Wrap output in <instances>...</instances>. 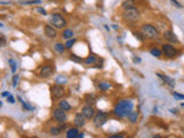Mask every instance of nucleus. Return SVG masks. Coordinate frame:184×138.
Segmentation results:
<instances>
[{
  "instance_id": "f257e3e1",
  "label": "nucleus",
  "mask_w": 184,
  "mask_h": 138,
  "mask_svg": "<svg viewBox=\"0 0 184 138\" xmlns=\"http://www.w3.org/2000/svg\"><path fill=\"white\" fill-rule=\"evenodd\" d=\"M134 109V102L129 99H124V100H121L116 104V106L114 107V115L116 117H126L128 116Z\"/></svg>"
},
{
  "instance_id": "f03ea898",
  "label": "nucleus",
  "mask_w": 184,
  "mask_h": 138,
  "mask_svg": "<svg viewBox=\"0 0 184 138\" xmlns=\"http://www.w3.org/2000/svg\"><path fill=\"white\" fill-rule=\"evenodd\" d=\"M142 36L144 37V39H156L159 37V30L153 27L152 24H144L142 25L140 28V31Z\"/></svg>"
},
{
  "instance_id": "7ed1b4c3",
  "label": "nucleus",
  "mask_w": 184,
  "mask_h": 138,
  "mask_svg": "<svg viewBox=\"0 0 184 138\" xmlns=\"http://www.w3.org/2000/svg\"><path fill=\"white\" fill-rule=\"evenodd\" d=\"M139 11L136 8V7H132V8H127L124 12H123V20L128 23H134V22H137L138 19H139Z\"/></svg>"
},
{
  "instance_id": "20e7f679",
  "label": "nucleus",
  "mask_w": 184,
  "mask_h": 138,
  "mask_svg": "<svg viewBox=\"0 0 184 138\" xmlns=\"http://www.w3.org/2000/svg\"><path fill=\"white\" fill-rule=\"evenodd\" d=\"M48 22L51 23L52 27H54V28H56V29H62V28H64L66 24H67L66 19H64L61 14H59V13L53 14V15L50 17Z\"/></svg>"
},
{
  "instance_id": "39448f33",
  "label": "nucleus",
  "mask_w": 184,
  "mask_h": 138,
  "mask_svg": "<svg viewBox=\"0 0 184 138\" xmlns=\"http://www.w3.org/2000/svg\"><path fill=\"white\" fill-rule=\"evenodd\" d=\"M108 120V114L103 111H98L93 116V123L96 127H103Z\"/></svg>"
},
{
  "instance_id": "423d86ee",
  "label": "nucleus",
  "mask_w": 184,
  "mask_h": 138,
  "mask_svg": "<svg viewBox=\"0 0 184 138\" xmlns=\"http://www.w3.org/2000/svg\"><path fill=\"white\" fill-rule=\"evenodd\" d=\"M162 53L167 58H175L177 55V50L170 44H163L162 45Z\"/></svg>"
},
{
  "instance_id": "0eeeda50",
  "label": "nucleus",
  "mask_w": 184,
  "mask_h": 138,
  "mask_svg": "<svg viewBox=\"0 0 184 138\" xmlns=\"http://www.w3.org/2000/svg\"><path fill=\"white\" fill-rule=\"evenodd\" d=\"M51 94H52V97L55 98V99L61 98V97H63V94H64V89L61 86V84H55V85H53V86L51 88Z\"/></svg>"
},
{
  "instance_id": "6e6552de",
  "label": "nucleus",
  "mask_w": 184,
  "mask_h": 138,
  "mask_svg": "<svg viewBox=\"0 0 184 138\" xmlns=\"http://www.w3.org/2000/svg\"><path fill=\"white\" fill-rule=\"evenodd\" d=\"M82 114L85 117V120H92V119H93V116H95V114H96V111H95L93 107H92V105H87V106L83 107Z\"/></svg>"
},
{
  "instance_id": "1a4fd4ad",
  "label": "nucleus",
  "mask_w": 184,
  "mask_h": 138,
  "mask_svg": "<svg viewBox=\"0 0 184 138\" xmlns=\"http://www.w3.org/2000/svg\"><path fill=\"white\" fill-rule=\"evenodd\" d=\"M53 117H54V120L58 121L59 123H63V122H66V120H67L66 112H64L63 109H61V108H58V109L54 111Z\"/></svg>"
},
{
  "instance_id": "9d476101",
  "label": "nucleus",
  "mask_w": 184,
  "mask_h": 138,
  "mask_svg": "<svg viewBox=\"0 0 184 138\" xmlns=\"http://www.w3.org/2000/svg\"><path fill=\"white\" fill-rule=\"evenodd\" d=\"M99 61H100V59H99L96 54H90L87 58H85V59L83 60L84 64H86V66H96Z\"/></svg>"
},
{
  "instance_id": "9b49d317",
  "label": "nucleus",
  "mask_w": 184,
  "mask_h": 138,
  "mask_svg": "<svg viewBox=\"0 0 184 138\" xmlns=\"http://www.w3.org/2000/svg\"><path fill=\"white\" fill-rule=\"evenodd\" d=\"M52 74H53V68H52L51 66H48V64L42 67L40 73H39L40 77H43V78H47V77H50Z\"/></svg>"
},
{
  "instance_id": "f8f14e48",
  "label": "nucleus",
  "mask_w": 184,
  "mask_h": 138,
  "mask_svg": "<svg viewBox=\"0 0 184 138\" xmlns=\"http://www.w3.org/2000/svg\"><path fill=\"white\" fill-rule=\"evenodd\" d=\"M163 37L166 38V40H168V42H170V43H173V44L179 43V42H178V38L176 37V35H175L173 31H170V30H166V31L163 32Z\"/></svg>"
},
{
  "instance_id": "ddd939ff",
  "label": "nucleus",
  "mask_w": 184,
  "mask_h": 138,
  "mask_svg": "<svg viewBox=\"0 0 184 138\" xmlns=\"http://www.w3.org/2000/svg\"><path fill=\"white\" fill-rule=\"evenodd\" d=\"M74 123L77 128H81V127H84L85 125V117L83 116L82 113H77L75 115V119H74Z\"/></svg>"
},
{
  "instance_id": "4468645a",
  "label": "nucleus",
  "mask_w": 184,
  "mask_h": 138,
  "mask_svg": "<svg viewBox=\"0 0 184 138\" xmlns=\"http://www.w3.org/2000/svg\"><path fill=\"white\" fill-rule=\"evenodd\" d=\"M44 33H45L48 38H52V39L56 37V30H55V28L52 27V25H45V28H44Z\"/></svg>"
},
{
  "instance_id": "2eb2a0df",
  "label": "nucleus",
  "mask_w": 184,
  "mask_h": 138,
  "mask_svg": "<svg viewBox=\"0 0 184 138\" xmlns=\"http://www.w3.org/2000/svg\"><path fill=\"white\" fill-rule=\"evenodd\" d=\"M156 76H158V77H160V78H161L165 83H167L170 88H175V84H176V83H175V81H174L173 78H170L169 76L163 75V74H160V73H156Z\"/></svg>"
},
{
  "instance_id": "dca6fc26",
  "label": "nucleus",
  "mask_w": 184,
  "mask_h": 138,
  "mask_svg": "<svg viewBox=\"0 0 184 138\" xmlns=\"http://www.w3.org/2000/svg\"><path fill=\"white\" fill-rule=\"evenodd\" d=\"M59 108H61V109H63L64 112H68V111H70L71 109V106L69 105V102L67 101V100H60V102H59Z\"/></svg>"
},
{
  "instance_id": "f3484780",
  "label": "nucleus",
  "mask_w": 184,
  "mask_h": 138,
  "mask_svg": "<svg viewBox=\"0 0 184 138\" xmlns=\"http://www.w3.org/2000/svg\"><path fill=\"white\" fill-rule=\"evenodd\" d=\"M78 135V129L77 127L76 128H71L67 131V138H76Z\"/></svg>"
},
{
  "instance_id": "a211bd4d",
  "label": "nucleus",
  "mask_w": 184,
  "mask_h": 138,
  "mask_svg": "<svg viewBox=\"0 0 184 138\" xmlns=\"http://www.w3.org/2000/svg\"><path fill=\"white\" fill-rule=\"evenodd\" d=\"M135 5H136V0H126V1H123V4H122V7L124 9H127V8L135 7Z\"/></svg>"
},
{
  "instance_id": "6ab92c4d",
  "label": "nucleus",
  "mask_w": 184,
  "mask_h": 138,
  "mask_svg": "<svg viewBox=\"0 0 184 138\" xmlns=\"http://www.w3.org/2000/svg\"><path fill=\"white\" fill-rule=\"evenodd\" d=\"M96 100H97V98L95 94H86L85 96V101L87 105H93L96 102Z\"/></svg>"
},
{
  "instance_id": "aec40b11",
  "label": "nucleus",
  "mask_w": 184,
  "mask_h": 138,
  "mask_svg": "<svg viewBox=\"0 0 184 138\" xmlns=\"http://www.w3.org/2000/svg\"><path fill=\"white\" fill-rule=\"evenodd\" d=\"M54 50H55L56 53L62 54V53L64 52V50H66V46H64L63 44H61V43H56V44L54 45Z\"/></svg>"
},
{
  "instance_id": "412c9836",
  "label": "nucleus",
  "mask_w": 184,
  "mask_h": 138,
  "mask_svg": "<svg viewBox=\"0 0 184 138\" xmlns=\"http://www.w3.org/2000/svg\"><path fill=\"white\" fill-rule=\"evenodd\" d=\"M111 88H112L111 84H109V83H106V82H101V83L98 84V89H99L100 91H107V90H109Z\"/></svg>"
},
{
  "instance_id": "4be33fe9",
  "label": "nucleus",
  "mask_w": 184,
  "mask_h": 138,
  "mask_svg": "<svg viewBox=\"0 0 184 138\" xmlns=\"http://www.w3.org/2000/svg\"><path fill=\"white\" fill-rule=\"evenodd\" d=\"M8 63H9V67H11V70L13 74H15L16 69H17V64H16V61L14 59H9L8 60Z\"/></svg>"
},
{
  "instance_id": "5701e85b",
  "label": "nucleus",
  "mask_w": 184,
  "mask_h": 138,
  "mask_svg": "<svg viewBox=\"0 0 184 138\" xmlns=\"http://www.w3.org/2000/svg\"><path fill=\"white\" fill-rule=\"evenodd\" d=\"M74 36V31L71 30V29H66L63 32H62V37L64 38V39H69V38H71Z\"/></svg>"
},
{
  "instance_id": "b1692460",
  "label": "nucleus",
  "mask_w": 184,
  "mask_h": 138,
  "mask_svg": "<svg viewBox=\"0 0 184 138\" xmlns=\"http://www.w3.org/2000/svg\"><path fill=\"white\" fill-rule=\"evenodd\" d=\"M150 53H151L153 56L160 58V56H161V54H162V51H161V50H159V48H156V47H153V48H151Z\"/></svg>"
},
{
  "instance_id": "393cba45",
  "label": "nucleus",
  "mask_w": 184,
  "mask_h": 138,
  "mask_svg": "<svg viewBox=\"0 0 184 138\" xmlns=\"http://www.w3.org/2000/svg\"><path fill=\"white\" fill-rule=\"evenodd\" d=\"M128 117H129V120H130L131 123H136V122H137V119H138V113H137V112H131V113L128 115Z\"/></svg>"
},
{
  "instance_id": "a878e982",
  "label": "nucleus",
  "mask_w": 184,
  "mask_h": 138,
  "mask_svg": "<svg viewBox=\"0 0 184 138\" xmlns=\"http://www.w3.org/2000/svg\"><path fill=\"white\" fill-rule=\"evenodd\" d=\"M67 82H68V80H67L66 76H58L55 78V83L56 84H66Z\"/></svg>"
},
{
  "instance_id": "bb28decb",
  "label": "nucleus",
  "mask_w": 184,
  "mask_h": 138,
  "mask_svg": "<svg viewBox=\"0 0 184 138\" xmlns=\"http://www.w3.org/2000/svg\"><path fill=\"white\" fill-rule=\"evenodd\" d=\"M7 45V38L4 33H0V47H5Z\"/></svg>"
},
{
  "instance_id": "cd10ccee",
  "label": "nucleus",
  "mask_w": 184,
  "mask_h": 138,
  "mask_svg": "<svg viewBox=\"0 0 184 138\" xmlns=\"http://www.w3.org/2000/svg\"><path fill=\"white\" fill-rule=\"evenodd\" d=\"M70 60H71L73 62H76V63H83V59L79 58V56H77V55H75V54H71V55H70Z\"/></svg>"
},
{
  "instance_id": "c85d7f7f",
  "label": "nucleus",
  "mask_w": 184,
  "mask_h": 138,
  "mask_svg": "<svg viewBox=\"0 0 184 138\" xmlns=\"http://www.w3.org/2000/svg\"><path fill=\"white\" fill-rule=\"evenodd\" d=\"M76 42H77V40H76L75 38H74V39H69L68 42H66V45H64V46H66V48H71Z\"/></svg>"
},
{
  "instance_id": "c756f323",
  "label": "nucleus",
  "mask_w": 184,
  "mask_h": 138,
  "mask_svg": "<svg viewBox=\"0 0 184 138\" xmlns=\"http://www.w3.org/2000/svg\"><path fill=\"white\" fill-rule=\"evenodd\" d=\"M19 101H20V102L23 105V108H24V109H29V111H34V109H35L34 107H30L28 104H26V102H24V101H23V100H22L20 97H19Z\"/></svg>"
},
{
  "instance_id": "7c9ffc66",
  "label": "nucleus",
  "mask_w": 184,
  "mask_h": 138,
  "mask_svg": "<svg viewBox=\"0 0 184 138\" xmlns=\"http://www.w3.org/2000/svg\"><path fill=\"white\" fill-rule=\"evenodd\" d=\"M173 97L175 99H179V100H184V94L178 93V92H173Z\"/></svg>"
},
{
  "instance_id": "2f4dec72",
  "label": "nucleus",
  "mask_w": 184,
  "mask_h": 138,
  "mask_svg": "<svg viewBox=\"0 0 184 138\" xmlns=\"http://www.w3.org/2000/svg\"><path fill=\"white\" fill-rule=\"evenodd\" d=\"M51 133H52L53 136H58V135L60 133V128H52V129H51Z\"/></svg>"
},
{
  "instance_id": "473e14b6",
  "label": "nucleus",
  "mask_w": 184,
  "mask_h": 138,
  "mask_svg": "<svg viewBox=\"0 0 184 138\" xmlns=\"http://www.w3.org/2000/svg\"><path fill=\"white\" fill-rule=\"evenodd\" d=\"M42 1L40 0H31V1H23L22 4H24V5H31V4H40Z\"/></svg>"
},
{
  "instance_id": "72a5a7b5",
  "label": "nucleus",
  "mask_w": 184,
  "mask_h": 138,
  "mask_svg": "<svg viewBox=\"0 0 184 138\" xmlns=\"http://www.w3.org/2000/svg\"><path fill=\"white\" fill-rule=\"evenodd\" d=\"M36 12H37V13H40L42 15H47V13H46V11H45L44 8H40V7H38V8L36 9Z\"/></svg>"
},
{
  "instance_id": "f704fd0d",
  "label": "nucleus",
  "mask_w": 184,
  "mask_h": 138,
  "mask_svg": "<svg viewBox=\"0 0 184 138\" xmlns=\"http://www.w3.org/2000/svg\"><path fill=\"white\" fill-rule=\"evenodd\" d=\"M134 36H135L137 39H139V40H144V37L142 36L140 32H138V33H137V32H134Z\"/></svg>"
},
{
  "instance_id": "c9c22d12",
  "label": "nucleus",
  "mask_w": 184,
  "mask_h": 138,
  "mask_svg": "<svg viewBox=\"0 0 184 138\" xmlns=\"http://www.w3.org/2000/svg\"><path fill=\"white\" fill-rule=\"evenodd\" d=\"M7 101H8L9 104H14V102H15V99L13 98L12 94H8V96H7Z\"/></svg>"
},
{
  "instance_id": "e433bc0d",
  "label": "nucleus",
  "mask_w": 184,
  "mask_h": 138,
  "mask_svg": "<svg viewBox=\"0 0 184 138\" xmlns=\"http://www.w3.org/2000/svg\"><path fill=\"white\" fill-rule=\"evenodd\" d=\"M19 75H14V77H13V85L14 86H16V84H17V82H19Z\"/></svg>"
},
{
  "instance_id": "4c0bfd02",
  "label": "nucleus",
  "mask_w": 184,
  "mask_h": 138,
  "mask_svg": "<svg viewBox=\"0 0 184 138\" xmlns=\"http://www.w3.org/2000/svg\"><path fill=\"white\" fill-rule=\"evenodd\" d=\"M132 59H134V62H135V63H140V62H142V59H140L139 56H132Z\"/></svg>"
},
{
  "instance_id": "58836bf2",
  "label": "nucleus",
  "mask_w": 184,
  "mask_h": 138,
  "mask_svg": "<svg viewBox=\"0 0 184 138\" xmlns=\"http://www.w3.org/2000/svg\"><path fill=\"white\" fill-rule=\"evenodd\" d=\"M170 1H171V3H173L175 6H176V7H178V8H182V6L179 5V3L177 1V0H170Z\"/></svg>"
},
{
  "instance_id": "ea45409f",
  "label": "nucleus",
  "mask_w": 184,
  "mask_h": 138,
  "mask_svg": "<svg viewBox=\"0 0 184 138\" xmlns=\"http://www.w3.org/2000/svg\"><path fill=\"white\" fill-rule=\"evenodd\" d=\"M123 135H111V138H123Z\"/></svg>"
},
{
  "instance_id": "a19ab883",
  "label": "nucleus",
  "mask_w": 184,
  "mask_h": 138,
  "mask_svg": "<svg viewBox=\"0 0 184 138\" xmlns=\"http://www.w3.org/2000/svg\"><path fill=\"white\" fill-rule=\"evenodd\" d=\"M8 94H9V92H8V91H5V92L1 93V97H7Z\"/></svg>"
},
{
  "instance_id": "79ce46f5",
  "label": "nucleus",
  "mask_w": 184,
  "mask_h": 138,
  "mask_svg": "<svg viewBox=\"0 0 184 138\" xmlns=\"http://www.w3.org/2000/svg\"><path fill=\"white\" fill-rule=\"evenodd\" d=\"M82 137H84V135H83V133H79V132H78V135H77V137H76V138H82Z\"/></svg>"
},
{
  "instance_id": "37998d69",
  "label": "nucleus",
  "mask_w": 184,
  "mask_h": 138,
  "mask_svg": "<svg viewBox=\"0 0 184 138\" xmlns=\"http://www.w3.org/2000/svg\"><path fill=\"white\" fill-rule=\"evenodd\" d=\"M1 107H3V101L0 100V108H1Z\"/></svg>"
},
{
  "instance_id": "c03bdc74",
  "label": "nucleus",
  "mask_w": 184,
  "mask_h": 138,
  "mask_svg": "<svg viewBox=\"0 0 184 138\" xmlns=\"http://www.w3.org/2000/svg\"><path fill=\"white\" fill-rule=\"evenodd\" d=\"M3 27H4V24H3V23H0V28H3Z\"/></svg>"
},
{
  "instance_id": "a18cd8bd",
  "label": "nucleus",
  "mask_w": 184,
  "mask_h": 138,
  "mask_svg": "<svg viewBox=\"0 0 184 138\" xmlns=\"http://www.w3.org/2000/svg\"><path fill=\"white\" fill-rule=\"evenodd\" d=\"M181 106H183V107H184V102H183V104H182V105H181Z\"/></svg>"
},
{
  "instance_id": "49530a36",
  "label": "nucleus",
  "mask_w": 184,
  "mask_h": 138,
  "mask_svg": "<svg viewBox=\"0 0 184 138\" xmlns=\"http://www.w3.org/2000/svg\"><path fill=\"white\" fill-rule=\"evenodd\" d=\"M48 1H52V0H48Z\"/></svg>"
}]
</instances>
